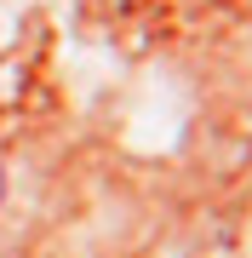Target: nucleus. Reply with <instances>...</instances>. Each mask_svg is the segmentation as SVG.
<instances>
[{
    "label": "nucleus",
    "instance_id": "nucleus-1",
    "mask_svg": "<svg viewBox=\"0 0 252 258\" xmlns=\"http://www.w3.org/2000/svg\"><path fill=\"white\" fill-rule=\"evenodd\" d=\"M0 201H6V172H0Z\"/></svg>",
    "mask_w": 252,
    "mask_h": 258
}]
</instances>
